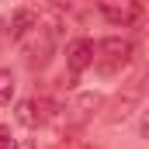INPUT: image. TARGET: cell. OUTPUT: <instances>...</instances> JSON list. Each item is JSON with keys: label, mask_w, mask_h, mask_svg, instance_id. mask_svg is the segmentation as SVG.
I'll return each instance as SVG.
<instances>
[{"label": "cell", "mask_w": 149, "mask_h": 149, "mask_svg": "<svg viewBox=\"0 0 149 149\" xmlns=\"http://www.w3.org/2000/svg\"><path fill=\"white\" fill-rule=\"evenodd\" d=\"M132 56H135V45L128 38H104V42L94 45V63L90 66L101 76H118L132 63Z\"/></svg>", "instance_id": "obj_1"}, {"label": "cell", "mask_w": 149, "mask_h": 149, "mask_svg": "<svg viewBox=\"0 0 149 149\" xmlns=\"http://www.w3.org/2000/svg\"><path fill=\"white\" fill-rule=\"evenodd\" d=\"M52 49H56V31L45 28L42 21H38L35 28L21 38V52H24V63H28L31 70H45V66H49Z\"/></svg>", "instance_id": "obj_2"}, {"label": "cell", "mask_w": 149, "mask_h": 149, "mask_svg": "<svg viewBox=\"0 0 149 149\" xmlns=\"http://www.w3.org/2000/svg\"><path fill=\"white\" fill-rule=\"evenodd\" d=\"M10 97H14V76L10 70H0V104H10Z\"/></svg>", "instance_id": "obj_9"}, {"label": "cell", "mask_w": 149, "mask_h": 149, "mask_svg": "<svg viewBox=\"0 0 149 149\" xmlns=\"http://www.w3.org/2000/svg\"><path fill=\"white\" fill-rule=\"evenodd\" d=\"M90 63H94V42H90V38H73V42L66 45V66H70L73 80L83 73V70H90Z\"/></svg>", "instance_id": "obj_4"}, {"label": "cell", "mask_w": 149, "mask_h": 149, "mask_svg": "<svg viewBox=\"0 0 149 149\" xmlns=\"http://www.w3.org/2000/svg\"><path fill=\"white\" fill-rule=\"evenodd\" d=\"M0 31H3V28H0Z\"/></svg>", "instance_id": "obj_12"}, {"label": "cell", "mask_w": 149, "mask_h": 149, "mask_svg": "<svg viewBox=\"0 0 149 149\" xmlns=\"http://www.w3.org/2000/svg\"><path fill=\"white\" fill-rule=\"evenodd\" d=\"M56 149H73V146H56Z\"/></svg>", "instance_id": "obj_11"}, {"label": "cell", "mask_w": 149, "mask_h": 149, "mask_svg": "<svg viewBox=\"0 0 149 149\" xmlns=\"http://www.w3.org/2000/svg\"><path fill=\"white\" fill-rule=\"evenodd\" d=\"M97 104H101V101H97L94 94H83V97H76L73 104L66 108V111H70V114H66V118H70L73 125H83V121H87V118L94 114V108H97Z\"/></svg>", "instance_id": "obj_8"}, {"label": "cell", "mask_w": 149, "mask_h": 149, "mask_svg": "<svg viewBox=\"0 0 149 149\" xmlns=\"http://www.w3.org/2000/svg\"><path fill=\"white\" fill-rule=\"evenodd\" d=\"M0 149H17V146H14V139H10V132H7V128H0Z\"/></svg>", "instance_id": "obj_10"}, {"label": "cell", "mask_w": 149, "mask_h": 149, "mask_svg": "<svg viewBox=\"0 0 149 149\" xmlns=\"http://www.w3.org/2000/svg\"><path fill=\"white\" fill-rule=\"evenodd\" d=\"M97 10H101L111 24H121V28H125V24H132V21L142 14V3H121V7H118V3H101Z\"/></svg>", "instance_id": "obj_6"}, {"label": "cell", "mask_w": 149, "mask_h": 149, "mask_svg": "<svg viewBox=\"0 0 149 149\" xmlns=\"http://www.w3.org/2000/svg\"><path fill=\"white\" fill-rule=\"evenodd\" d=\"M17 121L24 125V128H42L49 118H52V101H45V97H24V101H17Z\"/></svg>", "instance_id": "obj_3"}, {"label": "cell", "mask_w": 149, "mask_h": 149, "mask_svg": "<svg viewBox=\"0 0 149 149\" xmlns=\"http://www.w3.org/2000/svg\"><path fill=\"white\" fill-rule=\"evenodd\" d=\"M139 97H142V94H139V87H132V90L118 94V97L111 101V111H108V121H125L128 114H132L135 108H139Z\"/></svg>", "instance_id": "obj_7"}, {"label": "cell", "mask_w": 149, "mask_h": 149, "mask_svg": "<svg viewBox=\"0 0 149 149\" xmlns=\"http://www.w3.org/2000/svg\"><path fill=\"white\" fill-rule=\"evenodd\" d=\"M35 24H38V10H35V7H17V10H10V21H7L3 31L14 38V42H21Z\"/></svg>", "instance_id": "obj_5"}]
</instances>
